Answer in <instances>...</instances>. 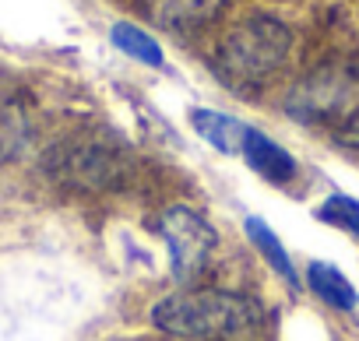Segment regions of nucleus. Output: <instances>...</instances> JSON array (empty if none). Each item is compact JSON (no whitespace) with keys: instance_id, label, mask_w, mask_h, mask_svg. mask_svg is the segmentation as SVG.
Segmentation results:
<instances>
[{"instance_id":"nucleus-1","label":"nucleus","mask_w":359,"mask_h":341,"mask_svg":"<svg viewBox=\"0 0 359 341\" xmlns=\"http://www.w3.org/2000/svg\"><path fill=\"white\" fill-rule=\"evenodd\" d=\"M151 323L172 337L222 341V337L257 330L264 323V309L247 292L184 288V292H172L151 306Z\"/></svg>"},{"instance_id":"nucleus-2","label":"nucleus","mask_w":359,"mask_h":341,"mask_svg":"<svg viewBox=\"0 0 359 341\" xmlns=\"http://www.w3.org/2000/svg\"><path fill=\"white\" fill-rule=\"evenodd\" d=\"M39 169L46 173L50 183L74 190V194H109V190H123L130 183L134 173V158L130 151L106 137V134H67L64 141H53L43 158Z\"/></svg>"},{"instance_id":"nucleus-3","label":"nucleus","mask_w":359,"mask_h":341,"mask_svg":"<svg viewBox=\"0 0 359 341\" xmlns=\"http://www.w3.org/2000/svg\"><path fill=\"white\" fill-rule=\"evenodd\" d=\"M289 50H292L289 25H282L271 15H254L222 36L215 50V67L236 88H261L285 67Z\"/></svg>"},{"instance_id":"nucleus-4","label":"nucleus","mask_w":359,"mask_h":341,"mask_svg":"<svg viewBox=\"0 0 359 341\" xmlns=\"http://www.w3.org/2000/svg\"><path fill=\"white\" fill-rule=\"evenodd\" d=\"M359 106V67L327 60L306 71L285 95V113L299 123H341Z\"/></svg>"},{"instance_id":"nucleus-5","label":"nucleus","mask_w":359,"mask_h":341,"mask_svg":"<svg viewBox=\"0 0 359 341\" xmlns=\"http://www.w3.org/2000/svg\"><path fill=\"white\" fill-rule=\"evenodd\" d=\"M158 232H162V243L169 250L172 274L180 281H191V278H198L208 267L219 236H215V229L208 225L205 215H198L194 208L176 204V208H169L158 218Z\"/></svg>"},{"instance_id":"nucleus-6","label":"nucleus","mask_w":359,"mask_h":341,"mask_svg":"<svg viewBox=\"0 0 359 341\" xmlns=\"http://www.w3.org/2000/svg\"><path fill=\"white\" fill-rule=\"evenodd\" d=\"M222 8L226 0H144V15L151 18V25L176 36L205 29L208 22L219 18Z\"/></svg>"},{"instance_id":"nucleus-7","label":"nucleus","mask_w":359,"mask_h":341,"mask_svg":"<svg viewBox=\"0 0 359 341\" xmlns=\"http://www.w3.org/2000/svg\"><path fill=\"white\" fill-rule=\"evenodd\" d=\"M243 155H247L254 173L264 176V180H271V183H292L296 173H299L296 158L278 141H271L268 134L250 130V127H247V137H243Z\"/></svg>"},{"instance_id":"nucleus-8","label":"nucleus","mask_w":359,"mask_h":341,"mask_svg":"<svg viewBox=\"0 0 359 341\" xmlns=\"http://www.w3.org/2000/svg\"><path fill=\"white\" fill-rule=\"evenodd\" d=\"M32 141V120L18 95L4 92L0 95V162L18 158Z\"/></svg>"},{"instance_id":"nucleus-9","label":"nucleus","mask_w":359,"mask_h":341,"mask_svg":"<svg viewBox=\"0 0 359 341\" xmlns=\"http://www.w3.org/2000/svg\"><path fill=\"white\" fill-rule=\"evenodd\" d=\"M191 123L194 130L219 151L226 155H236L243 151V137H247V127L236 120V116H226V113H215V109H194L191 113Z\"/></svg>"},{"instance_id":"nucleus-10","label":"nucleus","mask_w":359,"mask_h":341,"mask_svg":"<svg viewBox=\"0 0 359 341\" xmlns=\"http://www.w3.org/2000/svg\"><path fill=\"white\" fill-rule=\"evenodd\" d=\"M306 285H310L313 295L324 299L331 309H355V302H359V292L352 288V281H348L334 264L313 260V264L306 267Z\"/></svg>"},{"instance_id":"nucleus-11","label":"nucleus","mask_w":359,"mask_h":341,"mask_svg":"<svg viewBox=\"0 0 359 341\" xmlns=\"http://www.w3.org/2000/svg\"><path fill=\"white\" fill-rule=\"evenodd\" d=\"M243 229H247V236H250V243H254V250H261V257L292 285V288H299V278H296V267H292V260H289V253H285V246L278 243V236L264 225V218H247L243 222Z\"/></svg>"},{"instance_id":"nucleus-12","label":"nucleus","mask_w":359,"mask_h":341,"mask_svg":"<svg viewBox=\"0 0 359 341\" xmlns=\"http://www.w3.org/2000/svg\"><path fill=\"white\" fill-rule=\"evenodd\" d=\"M109 39H113V46L123 50L127 57H134V60H141V64H148V67H162V46H158L144 29H137V25H130V22H116V25L109 29Z\"/></svg>"},{"instance_id":"nucleus-13","label":"nucleus","mask_w":359,"mask_h":341,"mask_svg":"<svg viewBox=\"0 0 359 341\" xmlns=\"http://www.w3.org/2000/svg\"><path fill=\"white\" fill-rule=\"evenodd\" d=\"M317 218L348 232L352 239H359V201L348 197V194H331L320 208H317Z\"/></svg>"},{"instance_id":"nucleus-14","label":"nucleus","mask_w":359,"mask_h":341,"mask_svg":"<svg viewBox=\"0 0 359 341\" xmlns=\"http://www.w3.org/2000/svg\"><path fill=\"white\" fill-rule=\"evenodd\" d=\"M338 141L345 144V148H352V151H359V106L338 123Z\"/></svg>"},{"instance_id":"nucleus-15","label":"nucleus","mask_w":359,"mask_h":341,"mask_svg":"<svg viewBox=\"0 0 359 341\" xmlns=\"http://www.w3.org/2000/svg\"><path fill=\"white\" fill-rule=\"evenodd\" d=\"M0 95H4V88H0Z\"/></svg>"}]
</instances>
